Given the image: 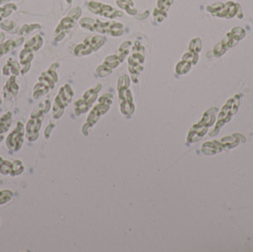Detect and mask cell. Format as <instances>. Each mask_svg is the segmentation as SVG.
I'll list each match as a JSON object with an SVG mask.
<instances>
[{
	"label": "cell",
	"mask_w": 253,
	"mask_h": 252,
	"mask_svg": "<svg viewBox=\"0 0 253 252\" xmlns=\"http://www.w3.org/2000/svg\"><path fill=\"white\" fill-rule=\"evenodd\" d=\"M50 100L45 99L42 102H40L31 112L29 120L25 126V137L28 142H35L38 139L44 115L50 110Z\"/></svg>",
	"instance_id": "cell-1"
},
{
	"label": "cell",
	"mask_w": 253,
	"mask_h": 252,
	"mask_svg": "<svg viewBox=\"0 0 253 252\" xmlns=\"http://www.w3.org/2000/svg\"><path fill=\"white\" fill-rule=\"evenodd\" d=\"M80 24L82 28L90 32L96 31L113 37L123 36L125 31L123 24L115 21L102 22L99 19L93 20L91 18L84 17L80 21Z\"/></svg>",
	"instance_id": "cell-2"
},
{
	"label": "cell",
	"mask_w": 253,
	"mask_h": 252,
	"mask_svg": "<svg viewBox=\"0 0 253 252\" xmlns=\"http://www.w3.org/2000/svg\"><path fill=\"white\" fill-rule=\"evenodd\" d=\"M59 64L57 62L52 64L47 71L42 72L38 78V82L34 87L33 97L34 99H39L42 96H45L50 90H53L56 83L59 81L57 69Z\"/></svg>",
	"instance_id": "cell-3"
},
{
	"label": "cell",
	"mask_w": 253,
	"mask_h": 252,
	"mask_svg": "<svg viewBox=\"0 0 253 252\" xmlns=\"http://www.w3.org/2000/svg\"><path fill=\"white\" fill-rule=\"evenodd\" d=\"M132 53L127 59L128 71L130 72L132 81L136 82L137 76L144 70V47L141 42L135 41L132 47Z\"/></svg>",
	"instance_id": "cell-4"
},
{
	"label": "cell",
	"mask_w": 253,
	"mask_h": 252,
	"mask_svg": "<svg viewBox=\"0 0 253 252\" xmlns=\"http://www.w3.org/2000/svg\"><path fill=\"white\" fill-rule=\"evenodd\" d=\"M129 78L127 75L120 77L118 83L119 94H120V107L124 115L133 113L134 105L132 104V93L129 87Z\"/></svg>",
	"instance_id": "cell-5"
},
{
	"label": "cell",
	"mask_w": 253,
	"mask_h": 252,
	"mask_svg": "<svg viewBox=\"0 0 253 252\" xmlns=\"http://www.w3.org/2000/svg\"><path fill=\"white\" fill-rule=\"evenodd\" d=\"M112 99L113 95L110 94V93L104 94L99 99V103L94 107L87 118V122L83 127V133L84 136H87L88 134L87 130L96 124V121L99 120V117L108 112L111 104H112Z\"/></svg>",
	"instance_id": "cell-6"
},
{
	"label": "cell",
	"mask_w": 253,
	"mask_h": 252,
	"mask_svg": "<svg viewBox=\"0 0 253 252\" xmlns=\"http://www.w3.org/2000/svg\"><path fill=\"white\" fill-rule=\"evenodd\" d=\"M81 15V7H77L72 9L69 13L60 21L57 28L55 30V41H60L63 39L66 34L70 32L71 28H74Z\"/></svg>",
	"instance_id": "cell-7"
},
{
	"label": "cell",
	"mask_w": 253,
	"mask_h": 252,
	"mask_svg": "<svg viewBox=\"0 0 253 252\" xmlns=\"http://www.w3.org/2000/svg\"><path fill=\"white\" fill-rule=\"evenodd\" d=\"M74 95V93L68 84H65L59 89V93L55 98L53 108H52L54 119H58L62 116L65 108L71 103Z\"/></svg>",
	"instance_id": "cell-8"
},
{
	"label": "cell",
	"mask_w": 253,
	"mask_h": 252,
	"mask_svg": "<svg viewBox=\"0 0 253 252\" xmlns=\"http://www.w3.org/2000/svg\"><path fill=\"white\" fill-rule=\"evenodd\" d=\"M102 89V84H98L94 88L87 90L82 99L74 103V112L77 115L84 113L90 109L93 102L97 99L98 93Z\"/></svg>",
	"instance_id": "cell-9"
},
{
	"label": "cell",
	"mask_w": 253,
	"mask_h": 252,
	"mask_svg": "<svg viewBox=\"0 0 253 252\" xmlns=\"http://www.w3.org/2000/svg\"><path fill=\"white\" fill-rule=\"evenodd\" d=\"M105 44V40L101 36H89L84 40L83 44H78L74 48V53L77 56H87L96 51Z\"/></svg>",
	"instance_id": "cell-10"
},
{
	"label": "cell",
	"mask_w": 253,
	"mask_h": 252,
	"mask_svg": "<svg viewBox=\"0 0 253 252\" xmlns=\"http://www.w3.org/2000/svg\"><path fill=\"white\" fill-rule=\"evenodd\" d=\"M25 136V127L23 123L18 121L13 131L6 137L5 144L7 149L11 152H17L22 148Z\"/></svg>",
	"instance_id": "cell-11"
},
{
	"label": "cell",
	"mask_w": 253,
	"mask_h": 252,
	"mask_svg": "<svg viewBox=\"0 0 253 252\" xmlns=\"http://www.w3.org/2000/svg\"><path fill=\"white\" fill-rule=\"evenodd\" d=\"M87 8L94 14L100 15L111 19L120 17L123 15L121 10H117L109 4H104L99 1H90L87 4Z\"/></svg>",
	"instance_id": "cell-12"
},
{
	"label": "cell",
	"mask_w": 253,
	"mask_h": 252,
	"mask_svg": "<svg viewBox=\"0 0 253 252\" xmlns=\"http://www.w3.org/2000/svg\"><path fill=\"white\" fill-rule=\"evenodd\" d=\"M125 59L123 54H122L121 52L118 50L117 54L108 56L105 59L103 64L96 69V72L100 77L107 76L113 72V70L114 68H117L120 65V64L123 63Z\"/></svg>",
	"instance_id": "cell-13"
},
{
	"label": "cell",
	"mask_w": 253,
	"mask_h": 252,
	"mask_svg": "<svg viewBox=\"0 0 253 252\" xmlns=\"http://www.w3.org/2000/svg\"><path fill=\"white\" fill-rule=\"evenodd\" d=\"M24 170L25 167L19 160L11 161L4 160L2 157L0 156V174L3 176L9 175L11 177H14L22 174Z\"/></svg>",
	"instance_id": "cell-14"
},
{
	"label": "cell",
	"mask_w": 253,
	"mask_h": 252,
	"mask_svg": "<svg viewBox=\"0 0 253 252\" xmlns=\"http://www.w3.org/2000/svg\"><path fill=\"white\" fill-rule=\"evenodd\" d=\"M24 41H25V37L22 36L18 37L14 39L8 38L5 41H1L0 43V58L10 53L12 50H15V48L23 44Z\"/></svg>",
	"instance_id": "cell-15"
},
{
	"label": "cell",
	"mask_w": 253,
	"mask_h": 252,
	"mask_svg": "<svg viewBox=\"0 0 253 252\" xmlns=\"http://www.w3.org/2000/svg\"><path fill=\"white\" fill-rule=\"evenodd\" d=\"M173 0H158L157 7L154 9L153 16L156 20L161 22L168 16V10H169Z\"/></svg>",
	"instance_id": "cell-16"
},
{
	"label": "cell",
	"mask_w": 253,
	"mask_h": 252,
	"mask_svg": "<svg viewBox=\"0 0 253 252\" xmlns=\"http://www.w3.org/2000/svg\"><path fill=\"white\" fill-rule=\"evenodd\" d=\"M19 85L16 82V76L10 75L3 88L4 99H12L16 97L19 92Z\"/></svg>",
	"instance_id": "cell-17"
},
{
	"label": "cell",
	"mask_w": 253,
	"mask_h": 252,
	"mask_svg": "<svg viewBox=\"0 0 253 252\" xmlns=\"http://www.w3.org/2000/svg\"><path fill=\"white\" fill-rule=\"evenodd\" d=\"M21 67L22 66L20 64L16 59L9 58L5 65L3 66L2 75L4 76H10V75L18 76L20 74L21 69H22Z\"/></svg>",
	"instance_id": "cell-18"
},
{
	"label": "cell",
	"mask_w": 253,
	"mask_h": 252,
	"mask_svg": "<svg viewBox=\"0 0 253 252\" xmlns=\"http://www.w3.org/2000/svg\"><path fill=\"white\" fill-rule=\"evenodd\" d=\"M43 42H44V40H43L42 37L40 34H37L25 41L22 49L26 51L34 53V52L38 51L41 48L42 46L43 45Z\"/></svg>",
	"instance_id": "cell-19"
},
{
	"label": "cell",
	"mask_w": 253,
	"mask_h": 252,
	"mask_svg": "<svg viewBox=\"0 0 253 252\" xmlns=\"http://www.w3.org/2000/svg\"><path fill=\"white\" fill-rule=\"evenodd\" d=\"M12 121H13V118H12V112L10 111L5 112L0 117V143L5 138L4 134L10 130Z\"/></svg>",
	"instance_id": "cell-20"
},
{
	"label": "cell",
	"mask_w": 253,
	"mask_h": 252,
	"mask_svg": "<svg viewBox=\"0 0 253 252\" xmlns=\"http://www.w3.org/2000/svg\"><path fill=\"white\" fill-rule=\"evenodd\" d=\"M40 28H41V25H40V24H25L23 26L21 27V28L18 30L16 34L19 36V37H25L29 35L34 30L40 29Z\"/></svg>",
	"instance_id": "cell-21"
},
{
	"label": "cell",
	"mask_w": 253,
	"mask_h": 252,
	"mask_svg": "<svg viewBox=\"0 0 253 252\" xmlns=\"http://www.w3.org/2000/svg\"><path fill=\"white\" fill-rule=\"evenodd\" d=\"M117 4L120 8L126 10L128 14L133 16L137 13V10L134 7L132 0H117Z\"/></svg>",
	"instance_id": "cell-22"
},
{
	"label": "cell",
	"mask_w": 253,
	"mask_h": 252,
	"mask_svg": "<svg viewBox=\"0 0 253 252\" xmlns=\"http://www.w3.org/2000/svg\"><path fill=\"white\" fill-rule=\"evenodd\" d=\"M17 10V6L14 3H6L0 7V22L10 16L13 12Z\"/></svg>",
	"instance_id": "cell-23"
},
{
	"label": "cell",
	"mask_w": 253,
	"mask_h": 252,
	"mask_svg": "<svg viewBox=\"0 0 253 252\" xmlns=\"http://www.w3.org/2000/svg\"><path fill=\"white\" fill-rule=\"evenodd\" d=\"M13 192L9 189H3L0 190V205L9 202L13 198Z\"/></svg>",
	"instance_id": "cell-24"
},
{
	"label": "cell",
	"mask_w": 253,
	"mask_h": 252,
	"mask_svg": "<svg viewBox=\"0 0 253 252\" xmlns=\"http://www.w3.org/2000/svg\"><path fill=\"white\" fill-rule=\"evenodd\" d=\"M16 28V24L13 21L5 20L0 23V28L3 31L11 32Z\"/></svg>",
	"instance_id": "cell-25"
},
{
	"label": "cell",
	"mask_w": 253,
	"mask_h": 252,
	"mask_svg": "<svg viewBox=\"0 0 253 252\" xmlns=\"http://www.w3.org/2000/svg\"><path fill=\"white\" fill-rule=\"evenodd\" d=\"M53 127H54V124H50L47 127H46L45 130H44V137L45 139H48L49 136H50V133H51L52 130H53Z\"/></svg>",
	"instance_id": "cell-26"
},
{
	"label": "cell",
	"mask_w": 253,
	"mask_h": 252,
	"mask_svg": "<svg viewBox=\"0 0 253 252\" xmlns=\"http://www.w3.org/2000/svg\"><path fill=\"white\" fill-rule=\"evenodd\" d=\"M4 36L5 35H4V33L1 32V31H0V43H1V41H4Z\"/></svg>",
	"instance_id": "cell-27"
},
{
	"label": "cell",
	"mask_w": 253,
	"mask_h": 252,
	"mask_svg": "<svg viewBox=\"0 0 253 252\" xmlns=\"http://www.w3.org/2000/svg\"><path fill=\"white\" fill-rule=\"evenodd\" d=\"M11 1V0H0V4H4V3L9 2V1Z\"/></svg>",
	"instance_id": "cell-28"
},
{
	"label": "cell",
	"mask_w": 253,
	"mask_h": 252,
	"mask_svg": "<svg viewBox=\"0 0 253 252\" xmlns=\"http://www.w3.org/2000/svg\"><path fill=\"white\" fill-rule=\"evenodd\" d=\"M1 103H2V99H1V94H0V105H1Z\"/></svg>",
	"instance_id": "cell-29"
}]
</instances>
